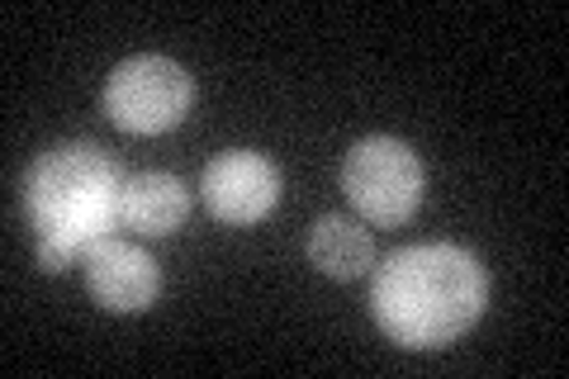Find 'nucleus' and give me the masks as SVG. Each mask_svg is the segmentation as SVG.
I'll return each instance as SVG.
<instances>
[{
    "instance_id": "obj_1",
    "label": "nucleus",
    "mask_w": 569,
    "mask_h": 379,
    "mask_svg": "<svg viewBox=\"0 0 569 379\" xmlns=\"http://www.w3.org/2000/svg\"><path fill=\"white\" fill-rule=\"evenodd\" d=\"M489 309V276L456 242H418L376 266L370 313L380 332L408 351H441Z\"/></svg>"
},
{
    "instance_id": "obj_2",
    "label": "nucleus",
    "mask_w": 569,
    "mask_h": 379,
    "mask_svg": "<svg viewBox=\"0 0 569 379\" xmlns=\"http://www.w3.org/2000/svg\"><path fill=\"white\" fill-rule=\"evenodd\" d=\"M123 171L119 161L96 148V142H62L29 161L20 200L33 238H62L77 242L81 251L110 238L119 223V200H123Z\"/></svg>"
},
{
    "instance_id": "obj_3",
    "label": "nucleus",
    "mask_w": 569,
    "mask_h": 379,
    "mask_svg": "<svg viewBox=\"0 0 569 379\" xmlns=\"http://www.w3.org/2000/svg\"><path fill=\"white\" fill-rule=\"evenodd\" d=\"M194 104V81L190 71L167 58V52H138V58H123L110 81H104V114H110L114 129L152 138L176 129Z\"/></svg>"
},
{
    "instance_id": "obj_4",
    "label": "nucleus",
    "mask_w": 569,
    "mask_h": 379,
    "mask_svg": "<svg viewBox=\"0 0 569 379\" xmlns=\"http://www.w3.org/2000/svg\"><path fill=\"white\" fill-rule=\"evenodd\" d=\"M342 190L361 223L399 228L422 205V161L399 138H361L342 161Z\"/></svg>"
},
{
    "instance_id": "obj_5",
    "label": "nucleus",
    "mask_w": 569,
    "mask_h": 379,
    "mask_svg": "<svg viewBox=\"0 0 569 379\" xmlns=\"http://www.w3.org/2000/svg\"><path fill=\"white\" fill-rule=\"evenodd\" d=\"M200 190L219 223H233V228L261 223L280 200V171H276V161H266L261 152L233 148V152H219L204 167Z\"/></svg>"
},
{
    "instance_id": "obj_6",
    "label": "nucleus",
    "mask_w": 569,
    "mask_h": 379,
    "mask_svg": "<svg viewBox=\"0 0 569 379\" xmlns=\"http://www.w3.org/2000/svg\"><path fill=\"white\" fill-rule=\"evenodd\" d=\"M86 290L110 313H148L162 295V270L142 247L123 238H100L86 247Z\"/></svg>"
},
{
    "instance_id": "obj_7",
    "label": "nucleus",
    "mask_w": 569,
    "mask_h": 379,
    "mask_svg": "<svg viewBox=\"0 0 569 379\" xmlns=\"http://www.w3.org/2000/svg\"><path fill=\"white\" fill-rule=\"evenodd\" d=\"M190 213V190L181 176L171 171H142L123 186V200H119V223L142 232V238H167L186 223Z\"/></svg>"
},
{
    "instance_id": "obj_8",
    "label": "nucleus",
    "mask_w": 569,
    "mask_h": 379,
    "mask_svg": "<svg viewBox=\"0 0 569 379\" xmlns=\"http://www.w3.org/2000/svg\"><path fill=\"white\" fill-rule=\"evenodd\" d=\"M309 261L332 280H361L376 266V242L361 228V219H342V213H323L309 232Z\"/></svg>"
}]
</instances>
